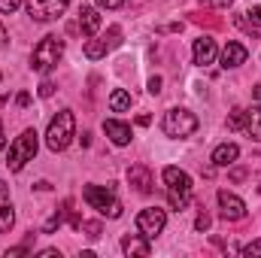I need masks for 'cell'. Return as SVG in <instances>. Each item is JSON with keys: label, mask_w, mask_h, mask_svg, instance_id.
Instances as JSON below:
<instances>
[{"label": "cell", "mask_w": 261, "mask_h": 258, "mask_svg": "<svg viewBox=\"0 0 261 258\" xmlns=\"http://www.w3.org/2000/svg\"><path fill=\"white\" fill-rule=\"evenodd\" d=\"M164 183H167V200L173 210H186L192 200V176L179 167H164Z\"/></svg>", "instance_id": "obj_1"}, {"label": "cell", "mask_w": 261, "mask_h": 258, "mask_svg": "<svg viewBox=\"0 0 261 258\" xmlns=\"http://www.w3.org/2000/svg\"><path fill=\"white\" fill-rule=\"evenodd\" d=\"M61 55H64V40L55 37V34H49V37H43V40L37 43V49L31 52V67H34L37 73H49L52 67H58Z\"/></svg>", "instance_id": "obj_2"}, {"label": "cell", "mask_w": 261, "mask_h": 258, "mask_svg": "<svg viewBox=\"0 0 261 258\" xmlns=\"http://www.w3.org/2000/svg\"><path fill=\"white\" fill-rule=\"evenodd\" d=\"M73 134H76V116H73V110H61V113L49 122L46 146H49L52 152H64L67 146H70V140H73Z\"/></svg>", "instance_id": "obj_3"}, {"label": "cell", "mask_w": 261, "mask_h": 258, "mask_svg": "<svg viewBox=\"0 0 261 258\" xmlns=\"http://www.w3.org/2000/svg\"><path fill=\"white\" fill-rule=\"evenodd\" d=\"M34 155H37V131L28 128L21 137H15V143L9 146V161H6V167H9L12 173H18L28 161H34Z\"/></svg>", "instance_id": "obj_4"}, {"label": "cell", "mask_w": 261, "mask_h": 258, "mask_svg": "<svg viewBox=\"0 0 261 258\" xmlns=\"http://www.w3.org/2000/svg\"><path fill=\"white\" fill-rule=\"evenodd\" d=\"M82 197H85L88 207H94L100 216H110V219H119V216H122L119 197L110 192V189H103V186H85V189H82Z\"/></svg>", "instance_id": "obj_5"}, {"label": "cell", "mask_w": 261, "mask_h": 258, "mask_svg": "<svg viewBox=\"0 0 261 258\" xmlns=\"http://www.w3.org/2000/svg\"><path fill=\"white\" fill-rule=\"evenodd\" d=\"M161 128L167 137H192L197 131V119L189 113V110H170L161 122Z\"/></svg>", "instance_id": "obj_6"}, {"label": "cell", "mask_w": 261, "mask_h": 258, "mask_svg": "<svg viewBox=\"0 0 261 258\" xmlns=\"http://www.w3.org/2000/svg\"><path fill=\"white\" fill-rule=\"evenodd\" d=\"M164 225H167V216H164V210H158V207H149V210H143V213L137 216V228H140V234H143L146 240L158 237V234L164 231Z\"/></svg>", "instance_id": "obj_7"}, {"label": "cell", "mask_w": 261, "mask_h": 258, "mask_svg": "<svg viewBox=\"0 0 261 258\" xmlns=\"http://www.w3.org/2000/svg\"><path fill=\"white\" fill-rule=\"evenodd\" d=\"M70 0H28V15L34 21H52L67 9Z\"/></svg>", "instance_id": "obj_8"}, {"label": "cell", "mask_w": 261, "mask_h": 258, "mask_svg": "<svg viewBox=\"0 0 261 258\" xmlns=\"http://www.w3.org/2000/svg\"><path fill=\"white\" fill-rule=\"evenodd\" d=\"M219 207H222V219H228V222H240V219H246V203L237 197V194L231 192H219Z\"/></svg>", "instance_id": "obj_9"}, {"label": "cell", "mask_w": 261, "mask_h": 258, "mask_svg": "<svg viewBox=\"0 0 261 258\" xmlns=\"http://www.w3.org/2000/svg\"><path fill=\"white\" fill-rule=\"evenodd\" d=\"M128 183L134 186V192L137 194H149L152 192V173H149V167H146V164L130 167L128 170Z\"/></svg>", "instance_id": "obj_10"}, {"label": "cell", "mask_w": 261, "mask_h": 258, "mask_svg": "<svg viewBox=\"0 0 261 258\" xmlns=\"http://www.w3.org/2000/svg\"><path fill=\"white\" fill-rule=\"evenodd\" d=\"M15 222V213H12V200H9V186L0 179V234H6Z\"/></svg>", "instance_id": "obj_11"}, {"label": "cell", "mask_w": 261, "mask_h": 258, "mask_svg": "<svg viewBox=\"0 0 261 258\" xmlns=\"http://www.w3.org/2000/svg\"><path fill=\"white\" fill-rule=\"evenodd\" d=\"M246 55H249V52H246V46H243V43H234V40H231V43H228V46L222 49V67L228 70V67H240V64H246Z\"/></svg>", "instance_id": "obj_12"}, {"label": "cell", "mask_w": 261, "mask_h": 258, "mask_svg": "<svg viewBox=\"0 0 261 258\" xmlns=\"http://www.w3.org/2000/svg\"><path fill=\"white\" fill-rule=\"evenodd\" d=\"M97 28H100V15H97V9H94V6H82V9H79V31H82L85 37H94Z\"/></svg>", "instance_id": "obj_13"}, {"label": "cell", "mask_w": 261, "mask_h": 258, "mask_svg": "<svg viewBox=\"0 0 261 258\" xmlns=\"http://www.w3.org/2000/svg\"><path fill=\"white\" fill-rule=\"evenodd\" d=\"M103 131H107V137H110L116 146H128V143H130V128L125 125V122L107 119V122H103Z\"/></svg>", "instance_id": "obj_14"}, {"label": "cell", "mask_w": 261, "mask_h": 258, "mask_svg": "<svg viewBox=\"0 0 261 258\" xmlns=\"http://www.w3.org/2000/svg\"><path fill=\"white\" fill-rule=\"evenodd\" d=\"M213 58H216V43H213L210 37L195 40V64L206 67V64H213Z\"/></svg>", "instance_id": "obj_15"}, {"label": "cell", "mask_w": 261, "mask_h": 258, "mask_svg": "<svg viewBox=\"0 0 261 258\" xmlns=\"http://www.w3.org/2000/svg\"><path fill=\"white\" fill-rule=\"evenodd\" d=\"M237 155H240V149H237L234 143H222V146H216V152H213V164H216V167H231V164L237 161Z\"/></svg>", "instance_id": "obj_16"}, {"label": "cell", "mask_w": 261, "mask_h": 258, "mask_svg": "<svg viewBox=\"0 0 261 258\" xmlns=\"http://www.w3.org/2000/svg\"><path fill=\"white\" fill-rule=\"evenodd\" d=\"M122 249H125V255H140V258L149 255V243H146L143 234H128L122 240Z\"/></svg>", "instance_id": "obj_17"}, {"label": "cell", "mask_w": 261, "mask_h": 258, "mask_svg": "<svg viewBox=\"0 0 261 258\" xmlns=\"http://www.w3.org/2000/svg\"><path fill=\"white\" fill-rule=\"evenodd\" d=\"M192 21L200 24V28H213V31L225 28V21H222L219 15H213V12H192Z\"/></svg>", "instance_id": "obj_18"}, {"label": "cell", "mask_w": 261, "mask_h": 258, "mask_svg": "<svg viewBox=\"0 0 261 258\" xmlns=\"http://www.w3.org/2000/svg\"><path fill=\"white\" fill-rule=\"evenodd\" d=\"M110 110H113V113H125V110H130V94L125 91V88H116V91H113Z\"/></svg>", "instance_id": "obj_19"}, {"label": "cell", "mask_w": 261, "mask_h": 258, "mask_svg": "<svg viewBox=\"0 0 261 258\" xmlns=\"http://www.w3.org/2000/svg\"><path fill=\"white\" fill-rule=\"evenodd\" d=\"M107 40H88L85 43V58H91V61H97V58H103L107 55Z\"/></svg>", "instance_id": "obj_20"}, {"label": "cell", "mask_w": 261, "mask_h": 258, "mask_svg": "<svg viewBox=\"0 0 261 258\" xmlns=\"http://www.w3.org/2000/svg\"><path fill=\"white\" fill-rule=\"evenodd\" d=\"M246 134L252 140H261V107L249 110V122H246Z\"/></svg>", "instance_id": "obj_21"}, {"label": "cell", "mask_w": 261, "mask_h": 258, "mask_svg": "<svg viewBox=\"0 0 261 258\" xmlns=\"http://www.w3.org/2000/svg\"><path fill=\"white\" fill-rule=\"evenodd\" d=\"M246 122H249V113H246V110H234V113L228 116V128L231 131H243Z\"/></svg>", "instance_id": "obj_22"}, {"label": "cell", "mask_w": 261, "mask_h": 258, "mask_svg": "<svg viewBox=\"0 0 261 258\" xmlns=\"http://www.w3.org/2000/svg\"><path fill=\"white\" fill-rule=\"evenodd\" d=\"M76 231H85V237H100V222H79V228Z\"/></svg>", "instance_id": "obj_23"}, {"label": "cell", "mask_w": 261, "mask_h": 258, "mask_svg": "<svg viewBox=\"0 0 261 258\" xmlns=\"http://www.w3.org/2000/svg\"><path fill=\"white\" fill-rule=\"evenodd\" d=\"M103 40H107V46H110V49H116V46L122 43V28H119V24H113V28H110V34H107Z\"/></svg>", "instance_id": "obj_24"}, {"label": "cell", "mask_w": 261, "mask_h": 258, "mask_svg": "<svg viewBox=\"0 0 261 258\" xmlns=\"http://www.w3.org/2000/svg\"><path fill=\"white\" fill-rule=\"evenodd\" d=\"M243 255H246V258H252V255L258 258L261 255V240H252L249 246H243Z\"/></svg>", "instance_id": "obj_25"}, {"label": "cell", "mask_w": 261, "mask_h": 258, "mask_svg": "<svg viewBox=\"0 0 261 258\" xmlns=\"http://www.w3.org/2000/svg\"><path fill=\"white\" fill-rule=\"evenodd\" d=\"M195 228H197V231H206V228H210V213H203V210L197 213V222H195Z\"/></svg>", "instance_id": "obj_26"}, {"label": "cell", "mask_w": 261, "mask_h": 258, "mask_svg": "<svg viewBox=\"0 0 261 258\" xmlns=\"http://www.w3.org/2000/svg\"><path fill=\"white\" fill-rule=\"evenodd\" d=\"M200 3H206V6H213V9H228L234 0H200Z\"/></svg>", "instance_id": "obj_27"}, {"label": "cell", "mask_w": 261, "mask_h": 258, "mask_svg": "<svg viewBox=\"0 0 261 258\" xmlns=\"http://www.w3.org/2000/svg\"><path fill=\"white\" fill-rule=\"evenodd\" d=\"M21 0H0V12H15Z\"/></svg>", "instance_id": "obj_28"}, {"label": "cell", "mask_w": 261, "mask_h": 258, "mask_svg": "<svg viewBox=\"0 0 261 258\" xmlns=\"http://www.w3.org/2000/svg\"><path fill=\"white\" fill-rule=\"evenodd\" d=\"M161 91V76H152L149 79V94H158Z\"/></svg>", "instance_id": "obj_29"}, {"label": "cell", "mask_w": 261, "mask_h": 258, "mask_svg": "<svg viewBox=\"0 0 261 258\" xmlns=\"http://www.w3.org/2000/svg\"><path fill=\"white\" fill-rule=\"evenodd\" d=\"M52 94H55V85L52 82H43L40 85V97H52Z\"/></svg>", "instance_id": "obj_30"}, {"label": "cell", "mask_w": 261, "mask_h": 258, "mask_svg": "<svg viewBox=\"0 0 261 258\" xmlns=\"http://www.w3.org/2000/svg\"><path fill=\"white\" fill-rule=\"evenodd\" d=\"M125 0H97V6H103V9H119Z\"/></svg>", "instance_id": "obj_31"}, {"label": "cell", "mask_w": 261, "mask_h": 258, "mask_svg": "<svg viewBox=\"0 0 261 258\" xmlns=\"http://www.w3.org/2000/svg\"><path fill=\"white\" fill-rule=\"evenodd\" d=\"M249 18H252L255 28H261V6H252V9H249Z\"/></svg>", "instance_id": "obj_32"}, {"label": "cell", "mask_w": 261, "mask_h": 258, "mask_svg": "<svg viewBox=\"0 0 261 258\" xmlns=\"http://www.w3.org/2000/svg\"><path fill=\"white\" fill-rule=\"evenodd\" d=\"M231 179H234V183H243V179H246V170H243V167L231 170Z\"/></svg>", "instance_id": "obj_33"}, {"label": "cell", "mask_w": 261, "mask_h": 258, "mask_svg": "<svg viewBox=\"0 0 261 258\" xmlns=\"http://www.w3.org/2000/svg\"><path fill=\"white\" fill-rule=\"evenodd\" d=\"M28 104H31V94H28V91H21V94H18V107H28Z\"/></svg>", "instance_id": "obj_34"}, {"label": "cell", "mask_w": 261, "mask_h": 258, "mask_svg": "<svg viewBox=\"0 0 261 258\" xmlns=\"http://www.w3.org/2000/svg\"><path fill=\"white\" fill-rule=\"evenodd\" d=\"M6 40H9V37H6V28H3V24H0V49H3V46H6Z\"/></svg>", "instance_id": "obj_35"}, {"label": "cell", "mask_w": 261, "mask_h": 258, "mask_svg": "<svg viewBox=\"0 0 261 258\" xmlns=\"http://www.w3.org/2000/svg\"><path fill=\"white\" fill-rule=\"evenodd\" d=\"M252 97H255V100H261V82L255 85V88H252Z\"/></svg>", "instance_id": "obj_36"}, {"label": "cell", "mask_w": 261, "mask_h": 258, "mask_svg": "<svg viewBox=\"0 0 261 258\" xmlns=\"http://www.w3.org/2000/svg\"><path fill=\"white\" fill-rule=\"evenodd\" d=\"M3 143H6V140H3V125H0V149H3Z\"/></svg>", "instance_id": "obj_37"}]
</instances>
